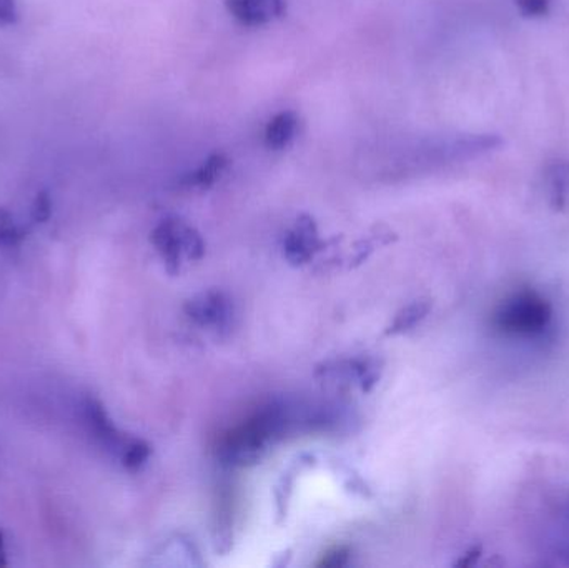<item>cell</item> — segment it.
I'll list each match as a JSON object with an SVG mask.
<instances>
[{"instance_id": "cell-13", "label": "cell", "mask_w": 569, "mask_h": 568, "mask_svg": "<svg viewBox=\"0 0 569 568\" xmlns=\"http://www.w3.org/2000/svg\"><path fill=\"white\" fill-rule=\"evenodd\" d=\"M22 238H24V232L14 224L11 213L0 209V249L17 247Z\"/></svg>"}, {"instance_id": "cell-12", "label": "cell", "mask_w": 569, "mask_h": 568, "mask_svg": "<svg viewBox=\"0 0 569 568\" xmlns=\"http://www.w3.org/2000/svg\"><path fill=\"white\" fill-rule=\"evenodd\" d=\"M150 452H152V448H150V445L147 444V442L132 439V441L128 442L127 447H125V450L122 452V466H124L125 469L131 470V472L140 470L141 467L146 466L147 460H149Z\"/></svg>"}, {"instance_id": "cell-18", "label": "cell", "mask_w": 569, "mask_h": 568, "mask_svg": "<svg viewBox=\"0 0 569 568\" xmlns=\"http://www.w3.org/2000/svg\"><path fill=\"white\" fill-rule=\"evenodd\" d=\"M481 554H483V547H481V545H474V547H471L455 565H457V567H471V565L477 564Z\"/></svg>"}, {"instance_id": "cell-10", "label": "cell", "mask_w": 569, "mask_h": 568, "mask_svg": "<svg viewBox=\"0 0 569 568\" xmlns=\"http://www.w3.org/2000/svg\"><path fill=\"white\" fill-rule=\"evenodd\" d=\"M430 310H432V302H430V300L423 299L410 304V306L405 307V309L396 313L395 319H393L392 323L386 328L385 335L395 337V335L407 334V332L413 331L417 325H420V323L429 317Z\"/></svg>"}, {"instance_id": "cell-17", "label": "cell", "mask_w": 569, "mask_h": 568, "mask_svg": "<svg viewBox=\"0 0 569 568\" xmlns=\"http://www.w3.org/2000/svg\"><path fill=\"white\" fill-rule=\"evenodd\" d=\"M348 555H350V552H348L347 548H335V551L329 552V554L325 555V558L320 561V565H325V567H342V565L347 564Z\"/></svg>"}, {"instance_id": "cell-6", "label": "cell", "mask_w": 569, "mask_h": 568, "mask_svg": "<svg viewBox=\"0 0 569 568\" xmlns=\"http://www.w3.org/2000/svg\"><path fill=\"white\" fill-rule=\"evenodd\" d=\"M226 11L247 27H260L282 17L287 11L285 0H225Z\"/></svg>"}, {"instance_id": "cell-11", "label": "cell", "mask_w": 569, "mask_h": 568, "mask_svg": "<svg viewBox=\"0 0 569 568\" xmlns=\"http://www.w3.org/2000/svg\"><path fill=\"white\" fill-rule=\"evenodd\" d=\"M226 165H228V159L223 153H213L197 171L185 177L184 184L188 187H212L226 171Z\"/></svg>"}, {"instance_id": "cell-16", "label": "cell", "mask_w": 569, "mask_h": 568, "mask_svg": "<svg viewBox=\"0 0 569 568\" xmlns=\"http://www.w3.org/2000/svg\"><path fill=\"white\" fill-rule=\"evenodd\" d=\"M18 21L15 0H0V24L12 25Z\"/></svg>"}, {"instance_id": "cell-8", "label": "cell", "mask_w": 569, "mask_h": 568, "mask_svg": "<svg viewBox=\"0 0 569 568\" xmlns=\"http://www.w3.org/2000/svg\"><path fill=\"white\" fill-rule=\"evenodd\" d=\"M298 119L297 112L294 111H282L270 119L269 124L265 128V146L270 150H282L285 147L290 146L292 140L295 139V135L298 132Z\"/></svg>"}, {"instance_id": "cell-2", "label": "cell", "mask_w": 569, "mask_h": 568, "mask_svg": "<svg viewBox=\"0 0 569 568\" xmlns=\"http://www.w3.org/2000/svg\"><path fill=\"white\" fill-rule=\"evenodd\" d=\"M555 309L542 292L521 288L496 307L492 328L506 338L534 341L552 329Z\"/></svg>"}, {"instance_id": "cell-4", "label": "cell", "mask_w": 569, "mask_h": 568, "mask_svg": "<svg viewBox=\"0 0 569 568\" xmlns=\"http://www.w3.org/2000/svg\"><path fill=\"white\" fill-rule=\"evenodd\" d=\"M185 313L200 328L223 331L231 325L234 307L222 292L209 291L188 300Z\"/></svg>"}, {"instance_id": "cell-9", "label": "cell", "mask_w": 569, "mask_h": 568, "mask_svg": "<svg viewBox=\"0 0 569 568\" xmlns=\"http://www.w3.org/2000/svg\"><path fill=\"white\" fill-rule=\"evenodd\" d=\"M549 206L556 212L569 210V162H555L546 171Z\"/></svg>"}, {"instance_id": "cell-15", "label": "cell", "mask_w": 569, "mask_h": 568, "mask_svg": "<svg viewBox=\"0 0 569 568\" xmlns=\"http://www.w3.org/2000/svg\"><path fill=\"white\" fill-rule=\"evenodd\" d=\"M50 213H52V202H50L49 194H37L36 202L33 206V221L37 224H44L49 221Z\"/></svg>"}, {"instance_id": "cell-14", "label": "cell", "mask_w": 569, "mask_h": 568, "mask_svg": "<svg viewBox=\"0 0 569 568\" xmlns=\"http://www.w3.org/2000/svg\"><path fill=\"white\" fill-rule=\"evenodd\" d=\"M517 5L524 17H543L548 14L552 0H517Z\"/></svg>"}, {"instance_id": "cell-7", "label": "cell", "mask_w": 569, "mask_h": 568, "mask_svg": "<svg viewBox=\"0 0 569 568\" xmlns=\"http://www.w3.org/2000/svg\"><path fill=\"white\" fill-rule=\"evenodd\" d=\"M84 413L94 437L99 439L110 450L117 452L119 457H121L122 452L125 450L132 439L122 437L121 432L115 429L112 420L107 416L102 404L94 400V398H87L84 404Z\"/></svg>"}, {"instance_id": "cell-5", "label": "cell", "mask_w": 569, "mask_h": 568, "mask_svg": "<svg viewBox=\"0 0 569 568\" xmlns=\"http://www.w3.org/2000/svg\"><path fill=\"white\" fill-rule=\"evenodd\" d=\"M322 246L316 221L310 215H300L283 237V257L292 266H305L322 250Z\"/></svg>"}, {"instance_id": "cell-19", "label": "cell", "mask_w": 569, "mask_h": 568, "mask_svg": "<svg viewBox=\"0 0 569 568\" xmlns=\"http://www.w3.org/2000/svg\"><path fill=\"white\" fill-rule=\"evenodd\" d=\"M5 565L4 533L0 530V567Z\"/></svg>"}, {"instance_id": "cell-1", "label": "cell", "mask_w": 569, "mask_h": 568, "mask_svg": "<svg viewBox=\"0 0 569 568\" xmlns=\"http://www.w3.org/2000/svg\"><path fill=\"white\" fill-rule=\"evenodd\" d=\"M290 423L292 413L285 405H267L225 435L220 445V458L226 466L253 464L269 445L283 437Z\"/></svg>"}, {"instance_id": "cell-3", "label": "cell", "mask_w": 569, "mask_h": 568, "mask_svg": "<svg viewBox=\"0 0 569 568\" xmlns=\"http://www.w3.org/2000/svg\"><path fill=\"white\" fill-rule=\"evenodd\" d=\"M150 240L162 257L166 272L172 275L181 272L182 263L200 260L206 254L200 234L178 218L163 219L153 229Z\"/></svg>"}]
</instances>
